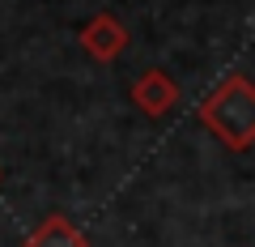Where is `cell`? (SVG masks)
<instances>
[{"instance_id":"cell-1","label":"cell","mask_w":255,"mask_h":247,"mask_svg":"<svg viewBox=\"0 0 255 247\" xmlns=\"http://www.w3.org/2000/svg\"><path fill=\"white\" fill-rule=\"evenodd\" d=\"M196 119L230 154H247L255 141V90L247 73H230L221 85H213L196 107Z\"/></svg>"},{"instance_id":"cell-2","label":"cell","mask_w":255,"mask_h":247,"mask_svg":"<svg viewBox=\"0 0 255 247\" xmlns=\"http://www.w3.org/2000/svg\"><path fill=\"white\" fill-rule=\"evenodd\" d=\"M77 43L85 47V55H90V60L111 64V60H119V55L128 51V26L115 17V13H94V17L81 26Z\"/></svg>"},{"instance_id":"cell-3","label":"cell","mask_w":255,"mask_h":247,"mask_svg":"<svg viewBox=\"0 0 255 247\" xmlns=\"http://www.w3.org/2000/svg\"><path fill=\"white\" fill-rule=\"evenodd\" d=\"M179 81H174L170 73H162V68H145V73L132 81V107L140 111V115L149 119H162L170 115L174 107H179Z\"/></svg>"},{"instance_id":"cell-4","label":"cell","mask_w":255,"mask_h":247,"mask_svg":"<svg viewBox=\"0 0 255 247\" xmlns=\"http://www.w3.org/2000/svg\"><path fill=\"white\" fill-rule=\"evenodd\" d=\"M21 247H90V239H85V230L77 222H68L64 213H51L26 235Z\"/></svg>"}]
</instances>
